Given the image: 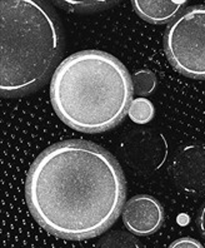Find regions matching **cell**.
I'll use <instances>...</instances> for the list:
<instances>
[{"mask_svg": "<svg viewBox=\"0 0 205 248\" xmlns=\"http://www.w3.org/2000/svg\"><path fill=\"white\" fill-rule=\"evenodd\" d=\"M169 173L181 192L190 196L205 194V144L181 147L173 158Z\"/></svg>", "mask_w": 205, "mask_h": 248, "instance_id": "obj_6", "label": "cell"}, {"mask_svg": "<svg viewBox=\"0 0 205 248\" xmlns=\"http://www.w3.org/2000/svg\"><path fill=\"white\" fill-rule=\"evenodd\" d=\"M51 1L72 12H94L113 5L118 0H51Z\"/></svg>", "mask_w": 205, "mask_h": 248, "instance_id": "obj_9", "label": "cell"}, {"mask_svg": "<svg viewBox=\"0 0 205 248\" xmlns=\"http://www.w3.org/2000/svg\"><path fill=\"white\" fill-rule=\"evenodd\" d=\"M164 48L179 73L189 78L205 79V5L189 6L170 21Z\"/></svg>", "mask_w": 205, "mask_h": 248, "instance_id": "obj_4", "label": "cell"}, {"mask_svg": "<svg viewBox=\"0 0 205 248\" xmlns=\"http://www.w3.org/2000/svg\"><path fill=\"white\" fill-rule=\"evenodd\" d=\"M3 97L25 95L55 72L63 34L54 10L44 0H0Z\"/></svg>", "mask_w": 205, "mask_h": 248, "instance_id": "obj_3", "label": "cell"}, {"mask_svg": "<svg viewBox=\"0 0 205 248\" xmlns=\"http://www.w3.org/2000/svg\"><path fill=\"white\" fill-rule=\"evenodd\" d=\"M168 248H204L199 241L190 237H183L172 243Z\"/></svg>", "mask_w": 205, "mask_h": 248, "instance_id": "obj_13", "label": "cell"}, {"mask_svg": "<svg viewBox=\"0 0 205 248\" xmlns=\"http://www.w3.org/2000/svg\"><path fill=\"white\" fill-rule=\"evenodd\" d=\"M154 106L150 100L144 97H139L133 99L130 104L128 115L129 118L136 124H146L154 118Z\"/></svg>", "mask_w": 205, "mask_h": 248, "instance_id": "obj_10", "label": "cell"}, {"mask_svg": "<svg viewBox=\"0 0 205 248\" xmlns=\"http://www.w3.org/2000/svg\"><path fill=\"white\" fill-rule=\"evenodd\" d=\"M169 155V144L163 134L151 128H138L124 137L120 155L124 163L138 174L148 176L159 170Z\"/></svg>", "mask_w": 205, "mask_h": 248, "instance_id": "obj_5", "label": "cell"}, {"mask_svg": "<svg viewBox=\"0 0 205 248\" xmlns=\"http://www.w3.org/2000/svg\"><path fill=\"white\" fill-rule=\"evenodd\" d=\"M198 227H199L200 233L205 238V204L200 209L199 216H198Z\"/></svg>", "mask_w": 205, "mask_h": 248, "instance_id": "obj_14", "label": "cell"}, {"mask_svg": "<svg viewBox=\"0 0 205 248\" xmlns=\"http://www.w3.org/2000/svg\"><path fill=\"white\" fill-rule=\"evenodd\" d=\"M29 211L53 236L89 239L112 227L125 206L119 163L98 144L64 140L43 151L25 183Z\"/></svg>", "mask_w": 205, "mask_h": 248, "instance_id": "obj_1", "label": "cell"}, {"mask_svg": "<svg viewBox=\"0 0 205 248\" xmlns=\"http://www.w3.org/2000/svg\"><path fill=\"white\" fill-rule=\"evenodd\" d=\"M140 18L151 24H164L174 20L181 13L187 0H132Z\"/></svg>", "mask_w": 205, "mask_h": 248, "instance_id": "obj_8", "label": "cell"}, {"mask_svg": "<svg viewBox=\"0 0 205 248\" xmlns=\"http://www.w3.org/2000/svg\"><path fill=\"white\" fill-rule=\"evenodd\" d=\"M157 76L151 70L143 69L133 76L134 94L139 97H146L157 88Z\"/></svg>", "mask_w": 205, "mask_h": 248, "instance_id": "obj_12", "label": "cell"}, {"mask_svg": "<svg viewBox=\"0 0 205 248\" xmlns=\"http://www.w3.org/2000/svg\"><path fill=\"white\" fill-rule=\"evenodd\" d=\"M133 78L123 63L99 50L64 59L53 73L50 99L58 117L83 133L118 125L133 102Z\"/></svg>", "mask_w": 205, "mask_h": 248, "instance_id": "obj_2", "label": "cell"}, {"mask_svg": "<svg viewBox=\"0 0 205 248\" xmlns=\"http://www.w3.org/2000/svg\"><path fill=\"white\" fill-rule=\"evenodd\" d=\"M98 248H142V246L132 233L114 231L102 239Z\"/></svg>", "mask_w": 205, "mask_h": 248, "instance_id": "obj_11", "label": "cell"}, {"mask_svg": "<svg viewBox=\"0 0 205 248\" xmlns=\"http://www.w3.org/2000/svg\"><path fill=\"white\" fill-rule=\"evenodd\" d=\"M123 223L135 236H150L164 223V209L159 201L148 194H138L125 203Z\"/></svg>", "mask_w": 205, "mask_h": 248, "instance_id": "obj_7", "label": "cell"}]
</instances>
